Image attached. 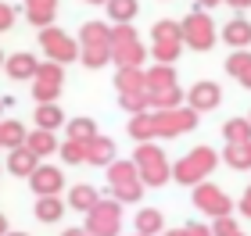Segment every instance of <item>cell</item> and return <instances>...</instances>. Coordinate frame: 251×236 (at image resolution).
<instances>
[{"mask_svg":"<svg viewBox=\"0 0 251 236\" xmlns=\"http://www.w3.org/2000/svg\"><path fill=\"white\" fill-rule=\"evenodd\" d=\"M223 40L230 43V47H248V43H251V21H248V18H233V21H226Z\"/></svg>","mask_w":251,"mask_h":236,"instance_id":"20","label":"cell"},{"mask_svg":"<svg viewBox=\"0 0 251 236\" xmlns=\"http://www.w3.org/2000/svg\"><path fill=\"white\" fill-rule=\"evenodd\" d=\"M165 236H187V229H173V233H165Z\"/></svg>","mask_w":251,"mask_h":236,"instance_id":"48","label":"cell"},{"mask_svg":"<svg viewBox=\"0 0 251 236\" xmlns=\"http://www.w3.org/2000/svg\"><path fill=\"white\" fill-rule=\"evenodd\" d=\"M86 4H108V0H86Z\"/></svg>","mask_w":251,"mask_h":236,"instance_id":"49","label":"cell"},{"mask_svg":"<svg viewBox=\"0 0 251 236\" xmlns=\"http://www.w3.org/2000/svg\"><path fill=\"white\" fill-rule=\"evenodd\" d=\"M7 236H29V233H7Z\"/></svg>","mask_w":251,"mask_h":236,"instance_id":"50","label":"cell"},{"mask_svg":"<svg viewBox=\"0 0 251 236\" xmlns=\"http://www.w3.org/2000/svg\"><path fill=\"white\" fill-rule=\"evenodd\" d=\"M115 89L119 93H140L144 89V68H119Z\"/></svg>","mask_w":251,"mask_h":236,"instance_id":"23","label":"cell"},{"mask_svg":"<svg viewBox=\"0 0 251 236\" xmlns=\"http://www.w3.org/2000/svg\"><path fill=\"white\" fill-rule=\"evenodd\" d=\"M25 140H29V132H25L22 122H0V147H4V150L25 147Z\"/></svg>","mask_w":251,"mask_h":236,"instance_id":"18","label":"cell"},{"mask_svg":"<svg viewBox=\"0 0 251 236\" xmlns=\"http://www.w3.org/2000/svg\"><path fill=\"white\" fill-rule=\"evenodd\" d=\"M40 168V157L32 154L29 147H18V150H11L7 154V172H15V175H22V179H29L32 172Z\"/></svg>","mask_w":251,"mask_h":236,"instance_id":"16","label":"cell"},{"mask_svg":"<svg viewBox=\"0 0 251 236\" xmlns=\"http://www.w3.org/2000/svg\"><path fill=\"white\" fill-rule=\"evenodd\" d=\"M154 115V132L158 136H183V132H190L194 126H198V111L190 107H173V111H151Z\"/></svg>","mask_w":251,"mask_h":236,"instance_id":"6","label":"cell"},{"mask_svg":"<svg viewBox=\"0 0 251 236\" xmlns=\"http://www.w3.org/2000/svg\"><path fill=\"white\" fill-rule=\"evenodd\" d=\"M119 104H122V111H129V115H140V111L151 107V93H147V89H140V93H119Z\"/></svg>","mask_w":251,"mask_h":236,"instance_id":"33","label":"cell"},{"mask_svg":"<svg viewBox=\"0 0 251 236\" xmlns=\"http://www.w3.org/2000/svg\"><path fill=\"white\" fill-rule=\"evenodd\" d=\"M86 161L108 168L111 161H115V140H111V136H100V132H97V136L86 143Z\"/></svg>","mask_w":251,"mask_h":236,"instance_id":"11","label":"cell"},{"mask_svg":"<svg viewBox=\"0 0 251 236\" xmlns=\"http://www.w3.org/2000/svg\"><path fill=\"white\" fill-rule=\"evenodd\" d=\"M61 83H65V68L58 61H43L36 68V79H32V97H36L40 104H58Z\"/></svg>","mask_w":251,"mask_h":236,"instance_id":"5","label":"cell"},{"mask_svg":"<svg viewBox=\"0 0 251 236\" xmlns=\"http://www.w3.org/2000/svg\"><path fill=\"white\" fill-rule=\"evenodd\" d=\"M40 47L43 54H47V61H58V64H68V61H75L79 58V47H75V40L72 36H65L61 29H40Z\"/></svg>","mask_w":251,"mask_h":236,"instance_id":"7","label":"cell"},{"mask_svg":"<svg viewBox=\"0 0 251 236\" xmlns=\"http://www.w3.org/2000/svg\"><path fill=\"white\" fill-rule=\"evenodd\" d=\"M219 0H198V7H215Z\"/></svg>","mask_w":251,"mask_h":236,"instance_id":"45","label":"cell"},{"mask_svg":"<svg viewBox=\"0 0 251 236\" xmlns=\"http://www.w3.org/2000/svg\"><path fill=\"white\" fill-rule=\"evenodd\" d=\"M187 229V236H212V229L208 226H198V222H190V226H183Z\"/></svg>","mask_w":251,"mask_h":236,"instance_id":"41","label":"cell"},{"mask_svg":"<svg viewBox=\"0 0 251 236\" xmlns=\"http://www.w3.org/2000/svg\"><path fill=\"white\" fill-rule=\"evenodd\" d=\"M241 83H244V86H248V89H251V68H248V72H244V75H241Z\"/></svg>","mask_w":251,"mask_h":236,"instance_id":"44","label":"cell"},{"mask_svg":"<svg viewBox=\"0 0 251 236\" xmlns=\"http://www.w3.org/2000/svg\"><path fill=\"white\" fill-rule=\"evenodd\" d=\"M133 165H136V175H140L144 186H165L173 179V168H169L165 154L154 143H140L136 154H133Z\"/></svg>","mask_w":251,"mask_h":236,"instance_id":"1","label":"cell"},{"mask_svg":"<svg viewBox=\"0 0 251 236\" xmlns=\"http://www.w3.org/2000/svg\"><path fill=\"white\" fill-rule=\"evenodd\" d=\"M144 58H147V50H144V43H140V40L111 47V61H115L119 68H144Z\"/></svg>","mask_w":251,"mask_h":236,"instance_id":"10","label":"cell"},{"mask_svg":"<svg viewBox=\"0 0 251 236\" xmlns=\"http://www.w3.org/2000/svg\"><path fill=\"white\" fill-rule=\"evenodd\" d=\"M226 161H230V168H251V143H230Z\"/></svg>","mask_w":251,"mask_h":236,"instance_id":"34","label":"cell"},{"mask_svg":"<svg viewBox=\"0 0 251 236\" xmlns=\"http://www.w3.org/2000/svg\"><path fill=\"white\" fill-rule=\"evenodd\" d=\"M140 193H144V183H140V179L122 183V186H111V200H119V204H136Z\"/></svg>","mask_w":251,"mask_h":236,"instance_id":"32","label":"cell"},{"mask_svg":"<svg viewBox=\"0 0 251 236\" xmlns=\"http://www.w3.org/2000/svg\"><path fill=\"white\" fill-rule=\"evenodd\" d=\"M133 179H140V175H136V165H133V161H111V165H108V183H111V186L133 183Z\"/></svg>","mask_w":251,"mask_h":236,"instance_id":"29","label":"cell"},{"mask_svg":"<svg viewBox=\"0 0 251 236\" xmlns=\"http://www.w3.org/2000/svg\"><path fill=\"white\" fill-rule=\"evenodd\" d=\"M187 100H190V111H212V107H219V86L215 83H198L187 93Z\"/></svg>","mask_w":251,"mask_h":236,"instance_id":"12","label":"cell"},{"mask_svg":"<svg viewBox=\"0 0 251 236\" xmlns=\"http://www.w3.org/2000/svg\"><path fill=\"white\" fill-rule=\"evenodd\" d=\"M61 215H65L61 197H40V200H36V218H40V222H58Z\"/></svg>","mask_w":251,"mask_h":236,"instance_id":"30","label":"cell"},{"mask_svg":"<svg viewBox=\"0 0 251 236\" xmlns=\"http://www.w3.org/2000/svg\"><path fill=\"white\" fill-rule=\"evenodd\" d=\"M162 211H154V208H140L136 211V233L140 236H158L162 233Z\"/></svg>","mask_w":251,"mask_h":236,"instance_id":"22","label":"cell"},{"mask_svg":"<svg viewBox=\"0 0 251 236\" xmlns=\"http://www.w3.org/2000/svg\"><path fill=\"white\" fill-rule=\"evenodd\" d=\"M136 236H140V233H136Z\"/></svg>","mask_w":251,"mask_h":236,"instance_id":"53","label":"cell"},{"mask_svg":"<svg viewBox=\"0 0 251 236\" xmlns=\"http://www.w3.org/2000/svg\"><path fill=\"white\" fill-rule=\"evenodd\" d=\"M237 236H241V233H237Z\"/></svg>","mask_w":251,"mask_h":236,"instance_id":"52","label":"cell"},{"mask_svg":"<svg viewBox=\"0 0 251 236\" xmlns=\"http://www.w3.org/2000/svg\"><path fill=\"white\" fill-rule=\"evenodd\" d=\"M4 68H7V75H11V79H18V83H22V79H36L40 61L32 58V54L22 50V54H11V58H4Z\"/></svg>","mask_w":251,"mask_h":236,"instance_id":"14","label":"cell"},{"mask_svg":"<svg viewBox=\"0 0 251 236\" xmlns=\"http://www.w3.org/2000/svg\"><path fill=\"white\" fill-rule=\"evenodd\" d=\"M97 190L94 186H86V183H79V186H72V193H68V208H75V211H90L97 204Z\"/></svg>","mask_w":251,"mask_h":236,"instance_id":"24","label":"cell"},{"mask_svg":"<svg viewBox=\"0 0 251 236\" xmlns=\"http://www.w3.org/2000/svg\"><path fill=\"white\" fill-rule=\"evenodd\" d=\"M108 15L115 25H129L136 15V0H108Z\"/></svg>","mask_w":251,"mask_h":236,"instance_id":"31","label":"cell"},{"mask_svg":"<svg viewBox=\"0 0 251 236\" xmlns=\"http://www.w3.org/2000/svg\"><path fill=\"white\" fill-rule=\"evenodd\" d=\"M248 68H251V54H244V50H241V54H233V58L226 61V72H230V75H237V79H241Z\"/></svg>","mask_w":251,"mask_h":236,"instance_id":"38","label":"cell"},{"mask_svg":"<svg viewBox=\"0 0 251 236\" xmlns=\"http://www.w3.org/2000/svg\"><path fill=\"white\" fill-rule=\"evenodd\" d=\"M111 61V47H83V64L86 68H100Z\"/></svg>","mask_w":251,"mask_h":236,"instance_id":"37","label":"cell"},{"mask_svg":"<svg viewBox=\"0 0 251 236\" xmlns=\"http://www.w3.org/2000/svg\"><path fill=\"white\" fill-rule=\"evenodd\" d=\"M0 64H4V54H0Z\"/></svg>","mask_w":251,"mask_h":236,"instance_id":"51","label":"cell"},{"mask_svg":"<svg viewBox=\"0 0 251 236\" xmlns=\"http://www.w3.org/2000/svg\"><path fill=\"white\" fill-rule=\"evenodd\" d=\"M25 147H29L32 154H36V157H43V154H54V150H58V140H54V132H47V129H36V132H29Z\"/></svg>","mask_w":251,"mask_h":236,"instance_id":"25","label":"cell"},{"mask_svg":"<svg viewBox=\"0 0 251 236\" xmlns=\"http://www.w3.org/2000/svg\"><path fill=\"white\" fill-rule=\"evenodd\" d=\"M223 136L226 143H251V122H226Z\"/></svg>","mask_w":251,"mask_h":236,"instance_id":"35","label":"cell"},{"mask_svg":"<svg viewBox=\"0 0 251 236\" xmlns=\"http://www.w3.org/2000/svg\"><path fill=\"white\" fill-rule=\"evenodd\" d=\"M230 4H233V7H248V4H251V0H230Z\"/></svg>","mask_w":251,"mask_h":236,"instance_id":"47","label":"cell"},{"mask_svg":"<svg viewBox=\"0 0 251 236\" xmlns=\"http://www.w3.org/2000/svg\"><path fill=\"white\" fill-rule=\"evenodd\" d=\"M241 211L251 218V186H248V193H244V200H241Z\"/></svg>","mask_w":251,"mask_h":236,"instance_id":"42","label":"cell"},{"mask_svg":"<svg viewBox=\"0 0 251 236\" xmlns=\"http://www.w3.org/2000/svg\"><path fill=\"white\" fill-rule=\"evenodd\" d=\"M119 226H122L119 200H97L86 211V233L90 236H119Z\"/></svg>","mask_w":251,"mask_h":236,"instance_id":"3","label":"cell"},{"mask_svg":"<svg viewBox=\"0 0 251 236\" xmlns=\"http://www.w3.org/2000/svg\"><path fill=\"white\" fill-rule=\"evenodd\" d=\"M32 122H36L40 129H47V132H54L65 122V115H61V107L58 104H40L36 107V115H32Z\"/></svg>","mask_w":251,"mask_h":236,"instance_id":"26","label":"cell"},{"mask_svg":"<svg viewBox=\"0 0 251 236\" xmlns=\"http://www.w3.org/2000/svg\"><path fill=\"white\" fill-rule=\"evenodd\" d=\"M58 154H61V161H68V165H83V161H86V143L65 140L61 147H58Z\"/></svg>","mask_w":251,"mask_h":236,"instance_id":"36","label":"cell"},{"mask_svg":"<svg viewBox=\"0 0 251 236\" xmlns=\"http://www.w3.org/2000/svg\"><path fill=\"white\" fill-rule=\"evenodd\" d=\"M179 50H183V36H173V40H154L151 43V58L158 64H176Z\"/></svg>","mask_w":251,"mask_h":236,"instance_id":"17","label":"cell"},{"mask_svg":"<svg viewBox=\"0 0 251 236\" xmlns=\"http://www.w3.org/2000/svg\"><path fill=\"white\" fill-rule=\"evenodd\" d=\"M29 186H32V193H36V197H58L61 186H65V175L54 165H40L36 172L29 175Z\"/></svg>","mask_w":251,"mask_h":236,"instance_id":"9","label":"cell"},{"mask_svg":"<svg viewBox=\"0 0 251 236\" xmlns=\"http://www.w3.org/2000/svg\"><path fill=\"white\" fill-rule=\"evenodd\" d=\"M15 25V7H7V4H0V32Z\"/></svg>","mask_w":251,"mask_h":236,"instance_id":"40","label":"cell"},{"mask_svg":"<svg viewBox=\"0 0 251 236\" xmlns=\"http://www.w3.org/2000/svg\"><path fill=\"white\" fill-rule=\"evenodd\" d=\"M212 236H237V222H233L230 215L215 218V226H212Z\"/></svg>","mask_w":251,"mask_h":236,"instance_id":"39","label":"cell"},{"mask_svg":"<svg viewBox=\"0 0 251 236\" xmlns=\"http://www.w3.org/2000/svg\"><path fill=\"white\" fill-rule=\"evenodd\" d=\"M151 107H154V111L183 107V89H179V86H169V89H162V93H151Z\"/></svg>","mask_w":251,"mask_h":236,"instance_id":"28","label":"cell"},{"mask_svg":"<svg viewBox=\"0 0 251 236\" xmlns=\"http://www.w3.org/2000/svg\"><path fill=\"white\" fill-rule=\"evenodd\" d=\"M65 236H90L86 229H65Z\"/></svg>","mask_w":251,"mask_h":236,"instance_id":"43","label":"cell"},{"mask_svg":"<svg viewBox=\"0 0 251 236\" xmlns=\"http://www.w3.org/2000/svg\"><path fill=\"white\" fill-rule=\"evenodd\" d=\"M169 86H176L173 64H154V68L144 72V89L147 93H162V89H169Z\"/></svg>","mask_w":251,"mask_h":236,"instance_id":"15","label":"cell"},{"mask_svg":"<svg viewBox=\"0 0 251 236\" xmlns=\"http://www.w3.org/2000/svg\"><path fill=\"white\" fill-rule=\"evenodd\" d=\"M97 136V122L94 118H72V122H68V140H75V143H90V140H94Z\"/></svg>","mask_w":251,"mask_h":236,"instance_id":"27","label":"cell"},{"mask_svg":"<svg viewBox=\"0 0 251 236\" xmlns=\"http://www.w3.org/2000/svg\"><path fill=\"white\" fill-rule=\"evenodd\" d=\"M129 136L136 140V143H151L158 132H154V115L151 111H140V115H133V122H129Z\"/></svg>","mask_w":251,"mask_h":236,"instance_id":"19","label":"cell"},{"mask_svg":"<svg viewBox=\"0 0 251 236\" xmlns=\"http://www.w3.org/2000/svg\"><path fill=\"white\" fill-rule=\"evenodd\" d=\"M194 204H198L201 211H208L212 218L230 215V197H226L223 190H215L212 183H201L198 190H194Z\"/></svg>","mask_w":251,"mask_h":236,"instance_id":"8","label":"cell"},{"mask_svg":"<svg viewBox=\"0 0 251 236\" xmlns=\"http://www.w3.org/2000/svg\"><path fill=\"white\" fill-rule=\"evenodd\" d=\"M0 236H7V218L0 215Z\"/></svg>","mask_w":251,"mask_h":236,"instance_id":"46","label":"cell"},{"mask_svg":"<svg viewBox=\"0 0 251 236\" xmlns=\"http://www.w3.org/2000/svg\"><path fill=\"white\" fill-rule=\"evenodd\" d=\"M179 32H183V43L194 50H212L215 43V21L204 15V11H194L179 21Z\"/></svg>","mask_w":251,"mask_h":236,"instance_id":"4","label":"cell"},{"mask_svg":"<svg viewBox=\"0 0 251 236\" xmlns=\"http://www.w3.org/2000/svg\"><path fill=\"white\" fill-rule=\"evenodd\" d=\"M79 36H83V47H108L111 25H104V21H86V25L79 29Z\"/></svg>","mask_w":251,"mask_h":236,"instance_id":"21","label":"cell"},{"mask_svg":"<svg viewBox=\"0 0 251 236\" xmlns=\"http://www.w3.org/2000/svg\"><path fill=\"white\" fill-rule=\"evenodd\" d=\"M54 15H58V0H25V18L36 29L54 25Z\"/></svg>","mask_w":251,"mask_h":236,"instance_id":"13","label":"cell"},{"mask_svg":"<svg viewBox=\"0 0 251 236\" xmlns=\"http://www.w3.org/2000/svg\"><path fill=\"white\" fill-rule=\"evenodd\" d=\"M215 168V150H208V147H194L183 161H176L173 165V179L176 183H187V186H198L204 175H208Z\"/></svg>","mask_w":251,"mask_h":236,"instance_id":"2","label":"cell"}]
</instances>
